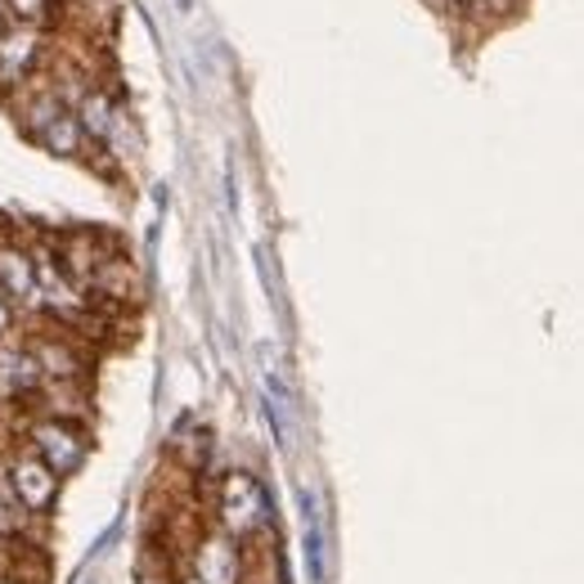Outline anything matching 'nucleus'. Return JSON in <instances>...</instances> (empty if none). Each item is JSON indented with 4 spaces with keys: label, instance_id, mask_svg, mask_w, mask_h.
Masks as SVG:
<instances>
[{
    "label": "nucleus",
    "instance_id": "4468645a",
    "mask_svg": "<svg viewBox=\"0 0 584 584\" xmlns=\"http://www.w3.org/2000/svg\"><path fill=\"white\" fill-rule=\"evenodd\" d=\"M19 531H23V513L6 495H0V540H14Z\"/></svg>",
    "mask_w": 584,
    "mask_h": 584
},
{
    "label": "nucleus",
    "instance_id": "39448f33",
    "mask_svg": "<svg viewBox=\"0 0 584 584\" xmlns=\"http://www.w3.org/2000/svg\"><path fill=\"white\" fill-rule=\"evenodd\" d=\"M189 575L202 584H244V544L225 531H202L189 553Z\"/></svg>",
    "mask_w": 584,
    "mask_h": 584
},
{
    "label": "nucleus",
    "instance_id": "20e7f679",
    "mask_svg": "<svg viewBox=\"0 0 584 584\" xmlns=\"http://www.w3.org/2000/svg\"><path fill=\"white\" fill-rule=\"evenodd\" d=\"M46 55L41 28H0V99H10L14 90H28Z\"/></svg>",
    "mask_w": 584,
    "mask_h": 584
},
{
    "label": "nucleus",
    "instance_id": "f3484780",
    "mask_svg": "<svg viewBox=\"0 0 584 584\" xmlns=\"http://www.w3.org/2000/svg\"><path fill=\"white\" fill-rule=\"evenodd\" d=\"M0 584H28V580H14V575H0Z\"/></svg>",
    "mask_w": 584,
    "mask_h": 584
},
{
    "label": "nucleus",
    "instance_id": "7ed1b4c3",
    "mask_svg": "<svg viewBox=\"0 0 584 584\" xmlns=\"http://www.w3.org/2000/svg\"><path fill=\"white\" fill-rule=\"evenodd\" d=\"M0 477H6V495L23 517H50L55 513V504H59V491H63V482L50 473V467L32 454V449H19V454H10L6 458V467H0Z\"/></svg>",
    "mask_w": 584,
    "mask_h": 584
},
{
    "label": "nucleus",
    "instance_id": "9b49d317",
    "mask_svg": "<svg viewBox=\"0 0 584 584\" xmlns=\"http://www.w3.org/2000/svg\"><path fill=\"white\" fill-rule=\"evenodd\" d=\"M32 145H41V149H46V154H55V158H77V154H81V145H86V136H81V127H77L72 108L55 112L50 122L32 136Z\"/></svg>",
    "mask_w": 584,
    "mask_h": 584
},
{
    "label": "nucleus",
    "instance_id": "f257e3e1",
    "mask_svg": "<svg viewBox=\"0 0 584 584\" xmlns=\"http://www.w3.org/2000/svg\"><path fill=\"white\" fill-rule=\"evenodd\" d=\"M270 522H275V504H270V491L261 486V477L229 473L220 482V491H216V531L248 544L253 535L270 531Z\"/></svg>",
    "mask_w": 584,
    "mask_h": 584
},
{
    "label": "nucleus",
    "instance_id": "1a4fd4ad",
    "mask_svg": "<svg viewBox=\"0 0 584 584\" xmlns=\"http://www.w3.org/2000/svg\"><path fill=\"white\" fill-rule=\"evenodd\" d=\"M72 117H77V127H81V136L90 140V145H112V136H117V122H122V108L112 103V95L108 90H86L81 95V103L72 108Z\"/></svg>",
    "mask_w": 584,
    "mask_h": 584
},
{
    "label": "nucleus",
    "instance_id": "a211bd4d",
    "mask_svg": "<svg viewBox=\"0 0 584 584\" xmlns=\"http://www.w3.org/2000/svg\"><path fill=\"white\" fill-rule=\"evenodd\" d=\"M449 6H467V10H473V6H477V0H449Z\"/></svg>",
    "mask_w": 584,
    "mask_h": 584
},
{
    "label": "nucleus",
    "instance_id": "f8f14e48",
    "mask_svg": "<svg viewBox=\"0 0 584 584\" xmlns=\"http://www.w3.org/2000/svg\"><path fill=\"white\" fill-rule=\"evenodd\" d=\"M6 10L19 19V28H41V23H46V10H50V0H6Z\"/></svg>",
    "mask_w": 584,
    "mask_h": 584
},
{
    "label": "nucleus",
    "instance_id": "6e6552de",
    "mask_svg": "<svg viewBox=\"0 0 584 584\" xmlns=\"http://www.w3.org/2000/svg\"><path fill=\"white\" fill-rule=\"evenodd\" d=\"M0 293L14 301V310H37V266H32V248H23L19 239L0 244Z\"/></svg>",
    "mask_w": 584,
    "mask_h": 584
},
{
    "label": "nucleus",
    "instance_id": "ddd939ff",
    "mask_svg": "<svg viewBox=\"0 0 584 584\" xmlns=\"http://www.w3.org/2000/svg\"><path fill=\"white\" fill-rule=\"evenodd\" d=\"M117 535H122V517H117V522H108V526H103V535H99V540L90 544V553H86V562H81V571H86V566H95V562H99V557L108 553V544H112Z\"/></svg>",
    "mask_w": 584,
    "mask_h": 584
},
{
    "label": "nucleus",
    "instance_id": "f03ea898",
    "mask_svg": "<svg viewBox=\"0 0 584 584\" xmlns=\"http://www.w3.org/2000/svg\"><path fill=\"white\" fill-rule=\"evenodd\" d=\"M23 436H28V449L50 467L59 482L81 473V463L90 458V432L81 423H72V418H55V414L32 418Z\"/></svg>",
    "mask_w": 584,
    "mask_h": 584
},
{
    "label": "nucleus",
    "instance_id": "dca6fc26",
    "mask_svg": "<svg viewBox=\"0 0 584 584\" xmlns=\"http://www.w3.org/2000/svg\"><path fill=\"white\" fill-rule=\"evenodd\" d=\"M176 584H202V580H194V575H189V571H185V575H180V580H176Z\"/></svg>",
    "mask_w": 584,
    "mask_h": 584
},
{
    "label": "nucleus",
    "instance_id": "9d476101",
    "mask_svg": "<svg viewBox=\"0 0 584 584\" xmlns=\"http://www.w3.org/2000/svg\"><path fill=\"white\" fill-rule=\"evenodd\" d=\"M297 499H301V562H306L310 584H324V575H328V557H324V517H319V495L301 486Z\"/></svg>",
    "mask_w": 584,
    "mask_h": 584
},
{
    "label": "nucleus",
    "instance_id": "2eb2a0df",
    "mask_svg": "<svg viewBox=\"0 0 584 584\" xmlns=\"http://www.w3.org/2000/svg\"><path fill=\"white\" fill-rule=\"evenodd\" d=\"M19 324V310H14V301L0 293V337H10V328Z\"/></svg>",
    "mask_w": 584,
    "mask_h": 584
},
{
    "label": "nucleus",
    "instance_id": "0eeeda50",
    "mask_svg": "<svg viewBox=\"0 0 584 584\" xmlns=\"http://www.w3.org/2000/svg\"><path fill=\"white\" fill-rule=\"evenodd\" d=\"M41 392V369L28 342L0 337V400H32Z\"/></svg>",
    "mask_w": 584,
    "mask_h": 584
},
{
    "label": "nucleus",
    "instance_id": "423d86ee",
    "mask_svg": "<svg viewBox=\"0 0 584 584\" xmlns=\"http://www.w3.org/2000/svg\"><path fill=\"white\" fill-rule=\"evenodd\" d=\"M28 350H32V360L41 369V387H81L86 378V360H81V350L59 333H37L28 337Z\"/></svg>",
    "mask_w": 584,
    "mask_h": 584
},
{
    "label": "nucleus",
    "instance_id": "6ab92c4d",
    "mask_svg": "<svg viewBox=\"0 0 584 584\" xmlns=\"http://www.w3.org/2000/svg\"><path fill=\"white\" fill-rule=\"evenodd\" d=\"M86 584H103V580H99V575H95V580H86Z\"/></svg>",
    "mask_w": 584,
    "mask_h": 584
}]
</instances>
